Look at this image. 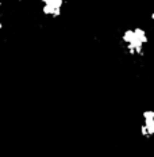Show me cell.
I'll use <instances>...</instances> for the list:
<instances>
[{
    "label": "cell",
    "mask_w": 154,
    "mask_h": 157,
    "mask_svg": "<svg viewBox=\"0 0 154 157\" xmlns=\"http://www.w3.org/2000/svg\"><path fill=\"white\" fill-rule=\"evenodd\" d=\"M141 136L146 140L154 137V110H145L141 121Z\"/></svg>",
    "instance_id": "6da1fadb"
}]
</instances>
